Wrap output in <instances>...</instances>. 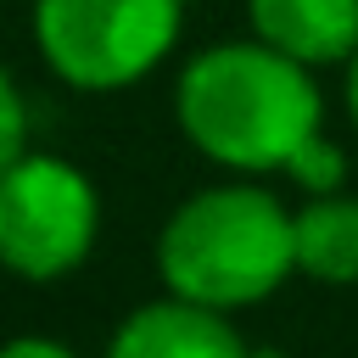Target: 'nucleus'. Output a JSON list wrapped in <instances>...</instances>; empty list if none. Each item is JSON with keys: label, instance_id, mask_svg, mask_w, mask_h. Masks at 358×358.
I'll return each instance as SVG.
<instances>
[{"label": "nucleus", "instance_id": "1", "mask_svg": "<svg viewBox=\"0 0 358 358\" xmlns=\"http://www.w3.org/2000/svg\"><path fill=\"white\" fill-rule=\"evenodd\" d=\"M179 129L224 168H285L319 134V90L308 62L257 45H213L179 78Z\"/></svg>", "mask_w": 358, "mask_h": 358}, {"label": "nucleus", "instance_id": "2", "mask_svg": "<svg viewBox=\"0 0 358 358\" xmlns=\"http://www.w3.org/2000/svg\"><path fill=\"white\" fill-rule=\"evenodd\" d=\"M157 268L168 291L207 308L263 302L296 268V218L257 185L201 190L162 224Z\"/></svg>", "mask_w": 358, "mask_h": 358}, {"label": "nucleus", "instance_id": "3", "mask_svg": "<svg viewBox=\"0 0 358 358\" xmlns=\"http://www.w3.org/2000/svg\"><path fill=\"white\" fill-rule=\"evenodd\" d=\"M179 11L185 0H34V39L67 84L117 90L168 56Z\"/></svg>", "mask_w": 358, "mask_h": 358}, {"label": "nucleus", "instance_id": "4", "mask_svg": "<svg viewBox=\"0 0 358 358\" xmlns=\"http://www.w3.org/2000/svg\"><path fill=\"white\" fill-rule=\"evenodd\" d=\"M95 190L62 157H17L0 173V263L22 280H62L95 241Z\"/></svg>", "mask_w": 358, "mask_h": 358}, {"label": "nucleus", "instance_id": "5", "mask_svg": "<svg viewBox=\"0 0 358 358\" xmlns=\"http://www.w3.org/2000/svg\"><path fill=\"white\" fill-rule=\"evenodd\" d=\"M246 341L229 330L224 308L190 302V296H168L151 302L140 313H129L112 336V358H241Z\"/></svg>", "mask_w": 358, "mask_h": 358}, {"label": "nucleus", "instance_id": "6", "mask_svg": "<svg viewBox=\"0 0 358 358\" xmlns=\"http://www.w3.org/2000/svg\"><path fill=\"white\" fill-rule=\"evenodd\" d=\"M252 28L296 62H341L358 50V0H252Z\"/></svg>", "mask_w": 358, "mask_h": 358}, {"label": "nucleus", "instance_id": "7", "mask_svg": "<svg viewBox=\"0 0 358 358\" xmlns=\"http://www.w3.org/2000/svg\"><path fill=\"white\" fill-rule=\"evenodd\" d=\"M296 268L330 285L358 280V201L319 196L296 213Z\"/></svg>", "mask_w": 358, "mask_h": 358}, {"label": "nucleus", "instance_id": "8", "mask_svg": "<svg viewBox=\"0 0 358 358\" xmlns=\"http://www.w3.org/2000/svg\"><path fill=\"white\" fill-rule=\"evenodd\" d=\"M285 168H291L308 190H336V185H341V151H336L324 134L302 140V145H296V157H291Z\"/></svg>", "mask_w": 358, "mask_h": 358}, {"label": "nucleus", "instance_id": "9", "mask_svg": "<svg viewBox=\"0 0 358 358\" xmlns=\"http://www.w3.org/2000/svg\"><path fill=\"white\" fill-rule=\"evenodd\" d=\"M22 134H28V112H22V95L11 84V73L0 67V173L22 157Z\"/></svg>", "mask_w": 358, "mask_h": 358}, {"label": "nucleus", "instance_id": "10", "mask_svg": "<svg viewBox=\"0 0 358 358\" xmlns=\"http://www.w3.org/2000/svg\"><path fill=\"white\" fill-rule=\"evenodd\" d=\"M0 352H11V358H22V352H45V358H67V347H62V341H6Z\"/></svg>", "mask_w": 358, "mask_h": 358}, {"label": "nucleus", "instance_id": "11", "mask_svg": "<svg viewBox=\"0 0 358 358\" xmlns=\"http://www.w3.org/2000/svg\"><path fill=\"white\" fill-rule=\"evenodd\" d=\"M347 106H352V117H358V50H352V73H347Z\"/></svg>", "mask_w": 358, "mask_h": 358}]
</instances>
